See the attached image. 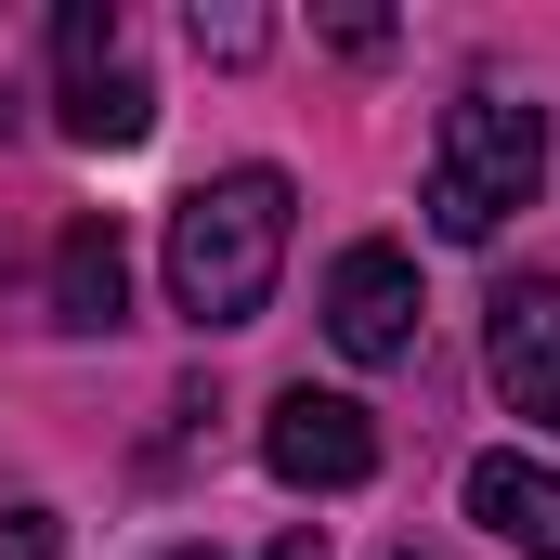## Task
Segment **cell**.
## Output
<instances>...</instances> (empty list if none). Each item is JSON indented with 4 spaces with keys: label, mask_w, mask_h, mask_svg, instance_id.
Listing matches in <instances>:
<instances>
[{
    "label": "cell",
    "mask_w": 560,
    "mask_h": 560,
    "mask_svg": "<svg viewBox=\"0 0 560 560\" xmlns=\"http://www.w3.org/2000/svg\"><path fill=\"white\" fill-rule=\"evenodd\" d=\"M52 326L66 339H118L131 326V248H118V222H66L52 235Z\"/></svg>",
    "instance_id": "7"
},
{
    "label": "cell",
    "mask_w": 560,
    "mask_h": 560,
    "mask_svg": "<svg viewBox=\"0 0 560 560\" xmlns=\"http://www.w3.org/2000/svg\"><path fill=\"white\" fill-rule=\"evenodd\" d=\"M261 469H275L287 495H352L365 469H378V418L352 405V392H275V418H261Z\"/></svg>",
    "instance_id": "3"
},
{
    "label": "cell",
    "mask_w": 560,
    "mask_h": 560,
    "mask_svg": "<svg viewBox=\"0 0 560 560\" xmlns=\"http://www.w3.org/2000/svg\"><path fill=\"white\" fill-rule=\"evenodd\" d=\"M183 26H196V52H209V66H261V39H275V26H261L248 0H196Z\"/></svg>",
    "instance_id": "10"
},
{
    "label": "cell",
    "mask_w": 560,
    "mask_h": 560,
    "mask_svg": "<svg viewBox=\"0 0 560 560\" xmlns=\"http://www.w3.org/2000/svg\"><path fill=\"white\" fill-rule=\"evenodd\" d=\"M548 183V105H509V92H456L443 143H430V235L443 248H482L509 209H535Z\"/></svg>",
    "instance_id": "2"
},
{
    "label": "cell",
    "mask_w": 560,
    "mask_h": 560,
    "mask_svg": "<svg viewBox=\"0 0 560 560\" xmlns=\"http://www.w3.org/2000/svg\"><path fill=\"white\" fill-rule=\"evenodd\" d=\"M287 170H222V183H196L183 209H170V313L183 326H261V300L287 275Z\"/></svg>",
    "instance_id": "1"
},
{
    "label": "cell",
    "mask_w": 560,
    "mask_h": 560,
    "mask_svg": "<svg viewBox=\"0 0 560 560\" xmlns=\"http://www.w3.org/2000/svg\"><path fill=\"white\" fill-rule=\"evenodd\" d=\"M418 261L392 248V235H365V248H339V275H326V339L352 352V365H405L418 352Z\"/></svg>",
    "instance_id": "5"
},
{
    "label": "cell",
    "mask_w": 560,
    "mask_h": 560,
    "mask_svg": "<svg viewBox=\"0 0 560 560\" xmlns=\"http://www.w3.org/2000/svg\"><path fill=\"white\" fill-rule=\"evenodd\" d=\"M52 66H66V79L118 66V0H66V13H52Z\"/></svg>",
    "instance_id": "9"
},
{
    "label": "cell",
    "mask_w": 560,
    "mask_h": 560,
    "mask_svg": "<svg viewBox=\"0 0 560 560\" xmlns=\"http://www.w3.org/2000/svg\"><path fill=\"white\" fill-rule=\"evenodd\" d=\"M482 378L509 418L560 430V275H509L482 300Z\"/></svg>",
    "instance_id": "4"
},
{
    "label": "cell",
    "mask_w": 560,
    "mask_h": 560,
    "mask_svg": "<svg viewBox=\"0 0 560 560\" xmlns=\"http://www.w3.org/2000/svg\"><path fill=\"white\" fill-rule=\"evenodd\" d=\"M469 522H482L495 548H522V560H560V469L522 456V443L469 456Z\"/></svg>",
    "instance_id": "6"
},
{
    "label": "cell",
    "mask_w": 560,
    "mask_h": 560,
    "mask_svg": "<svg viewBox=\"0 0 560 560\" xmlns=\"http://www.w3.org/2000/svg\"><path fill=\"white\" fill-rule=\"evenodd\" d=\"M0 560H66V522L52 509H0Z\"/></svg>",
    "instance_id": "11"
},
{
    "label": "cell",
    "mask_w": 560,
    "mask_h": 560,
    "mask_svg": "<svg viewBox=\"0 0 560 560\" xmlns=\"http://www.w3.org/2000/svg\"><path fill=\"white\" fill-rule=\"evenodd\" d=\"M261 560H326V535H313V522H287V535H275Z\"/></svg>",
    "instance_id": "12"
},
{
    "label": "cell",
    "mask_w": 560,
    "mask_h": 560,
    "mask_svg": "<svg viewBox=\"0 0 560 560\" xmlns=\"http://www.w3.org/2000/svg\"><path fill=\"white\" fill-rule=\"evenodd\" d=\"M156 560H222V548H156Z\"/></svg>",
    "instance_id": "13"
},
{
    "label": "cell",
    "mask_w": 560,
    "mask_h": 560,
    "mask_svg": "<svg viewBox=\"0 0 560 560\" xmlns=\"http://www.w3.org/2000/svg\"><path fill=\"white\" fill-rule=\"evenodd\" d=\"M156 131V92H143V66H92V79H66V143H92V156H131Z\"/></svg>",
    "instance_id": "8"
}]
</instances>
